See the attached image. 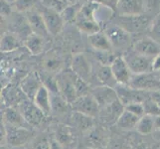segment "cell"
I'll return each mask as SVG.
<instances>
[{
    "label": "cell",
    "mask_w": 160,
    "mask_h": 149,
    "mask_svg": "<svg viewBox=\"0 0 160 149\" xmlns=\"http://www.w3.org/2000/svg\"><path fill=\"white\" fill-rule=\"evenodd\" d=\"M4 122V121H3ZM5 141L11 147H20L28 143L32 138V132L29 128L17 127L4 122Z\"/></svg>",
    "instance_id": "5"
},
{
    "label": "cell",
    "mask_w": 160,
    "mask_h": 149,
    "mask_svg": "<svg viewBox=\"0 0 160 149\" xmlns=\"http://www.w3.org/2000/svg\"><path fill=\"white\" fill-rule=\"evenodd\" d=\"M88 149H93V148H88Z\"/></svg>",
    "instance_id": "48"
},
{
    "label": "cell",
    "mask_w": 160,
    "mask_h": 149,
    "mask_svg": "<svg viewBox=\"0 0 160 149\" xmlns=\"http://www.w3.org/2000/svg\"><path fill=\"white\" fill-rule=\"evenodd\" d=\"M43 86L41 79L39 75L37 73H31L29 75H27L25 78L22 80L20 87L25 92V95L27 96L29 99L33 101L35 98L38 91L40 90V87Z\"/></svg>",
    "instance_id": "19"
},
{
    "label": "cell",
    "mask_w": 160,
    "mask_h": 149,
    "mask_svg": "<svg viewBox=\"0 0 160 149\" xmlns=\"http://www.w3.org/2000/svg\"><path fill=\"white\" fill-rule=\"evenodd\" d=\"M149 31H150V37L160 44V13H158L152 19Z\"/></svg>",
    "instance_id": "38"
},
{
    "label": "cell",
    "mask_w": 160,
    "mask_h": 149,
    "mask_svg": "<svg viewBox=\"0 0 160 149\" xmlns=\"http://www.w3.org/2000/svg\"><path fill=\"white\" fill-rule=\"evenodd\" d=\"M88 42L93 51H113L112 43L104 31H98L88 35Z\"/></svg>",
    "instance_id": "21"
},
{
    "label": "cell",
    "mask_w": 160,
    "mask_h": 149,
    "mask_svg": "<svg viewBox=\"0 0 160 149\" xmlns=\"http://www.w3.org/2000/svg\"><path fill=\"white\" fill-rule=\"evenodd\" d=\"M41 3L47 8L62 13L63 11L71 4L69 0H41Z\"/></svg>",
    "instance_id": "35"
},
{
    "label": "cell",
    "mask_w": 160,
    "mask_h": 149,
    "mask_svg": "<svg viewBox=\"0 0 160 149\" xmlns=\"http://www.w3.org/2000/svg\"><path fill=\"white\" fill-rule=\"evenodd\" d=\"M110 69H112V75L115 81L118 82V84L129 86V82L132 76H133V73L131 72L128 64L126 63L123 57L118 56L115 58L112 65H110Z\"/></svg>",
    "instance_id": "11"
},
{
    "label": "cell",
    "mask_w": 160,
    "mask_h": 149,
    "mask_svg": "<svg viewBox=\"0 0 160 149\" xmlns=\"http://www.w3.org/2000/svg\"><path fill=\"white\" fill-rule=\"evenodd\" d=\"M51 93V113L65 114L72 108L71 104L61 96L60 92H50Z\"/></svg>",
    "instance_id": "26"
},
{
    "label": "cell",
    "mask_w": 160,
    "mask_h": 149,
    "mask_svg": "<svg viewBox=\"0 0 160 149\" xmlns=\"http://www.w3.org/2000/svg\"><path fill=\"white\" fill-rule=\"evenodd\" d=\"M33 102L46 115L51 113V93L46 87L42 86L40 87Z\"/></svg>",
    "instance_id": "25"
},
{
    "label": "cell",
    "mask_w": 160,
    "mask_h": 149,
    "mask_svg": "<svg viewBox=\"0 0 160 149\" xmlns=\"http://www.w3.org/2000/svg\"><path fill=\"white\" fill-rule=\"evenodd\" d=\"M146 10L145 0H118L115 8L118 15H140Z\"/></svg>",
    "instance_id": "14"
},
{
    "label": "cell",
    "mask_w": 160,
    "mask_h": 149,
    "mask_svg": "<svg viewBox=\"0 0 160 149\" xmlns=\"http://www.w3.org/2000/svg\"><path fill=\"white\" fill-rule=\"evenodd\" d=\"M154 73H155L156 75H157V77L160 79V70L159 71H157V72H154Z\"/></svg>",
    "instance_id": "47"
},
{
    "label": "cell",
    "mask_w": 160,
    "mask_h": 149,
    "mask_svg": "<svg viewBox=\"0 0 160 149\" xmlns=\"http://www.w3.org/2000/svg\"><path fill=\"white\" fill-rule=\"evenodd\" d=\"M30 126H39L43 123L47 115L38 107L35 102L27 98L16 107Z\"/></svg>",
    "instance_id": "6"
},
{
    "label": "cell",
    "mask_w": 160,
    "mask_h": 149,
    "mask_svg": "<svg viewBox=\"0 0 160 149\" xmlns=\"http://www.w3.org/2000/svg\"><path fill=\"white\" fill-rule=\"evenodd\" d=\"M129 86L133 89L145 92L160 91V79L154 72L133 75L130 80Z\"/></svg>",
    "instance_id": "9"
},
{
    "label": "cell",
    "mask_w": 160,
    "mask_h": 149,
    "mask_svg": "<svg viewBox=\"0 0 160 149\" xmlns=\"http://www.w3.org/2000/svg\"><path fill=\"white\" fill-rule=\"evenodd\" d=\"M139 118L140 117H136L135 114L124 108L123 112L120 114V117L117 121V125L122 130H131L136 127V124L138 122Z\"/></svg>",
    "instance_id": "28"
},
{
    "label": "cell",
    "mask_w": 160,
    "mask_h": 149,
    "mask_svg": "<svg viewBox=\"0 0 160 149\" xmlns=\"http://www.w3.org/2000/svg\"><path fill=\"white\" fill-rule=\"evenodd\" d=\"M71 122L75 128L79 129L82 132L89 131L92 127H93V117L89 115L81 113L78 112H74L71 114Z\"/></svg>",
    "instance_id": "24"
},
{
    "label": "cell",
    "mask_w": 160,
    "mask_h": 149,
    "mask_svg": "<svg viewBox=\"0 0 160 149\" xmlns=\"http://www.w3.org/2000/svg\"><path fill=\"white\" fill-rule=\"evenodd\" d=\"M50 149H65V148L56 139L52 138L50 139Z\"/></svg>",
    "instance_id": "44"
},
{
    "label": "cell",
    "mask_w": 160,
    "mask_h": 149,
    "mask_svg": "<svg viewBox=\"0 0 160 149\" xmlns=\"http://www.w3.org/2000/svg\"><path fill=\"white\" fill-rule=\"evenodd\" d=\"M132 50L138 54L154 58L160 54V44L150 36H146L134 42Z\"/></svg>",
    "instance_id": "13"
},
{
    "label": "cell",
    "mask_w": 160,
    "mask_h": 149,
    "mask_svg": "<svg viewBox=\"0 0 160 149\" xmlns=\"http://www.w3.org/2000/svg\"><path fill=\"white\" fill-rule=\"evenodd\" d=\"M154 122H155V117L151 114H144L138 120V122L136 124V131L139 132L140 134L147 135L150 134L153 130H155V126H154Z\"/></svg>",
    "instance_id": "30"
},
{
    "label": "cell",
    "mask_w": 160,
    "mask_h": 149,
    "mask_svg": "<svg viewBox=\"0 0 160 149\" xmlns=\"http://www.w3.org/2000/svg\"><path fill=\"white\" fill-rule=\"evenodd\" d=\"M38 9L40 10L43 16L49 34L52 36H57L58 34H60L64 28V25L66 24L62 17V14L55 10L45 7L42 3L38 6Z\"/></svg>",
    "instance_id": "8"
},
{
    "label": "cell",
    "mask_w": 160,
    "mask_h": 149,
    "mask_svg": "<svg viewBox=\"0 0 160 149\" xmlns=\"http://www.w3.org/2000/svg\"><path fill=\"white\" fill-rule=\"evenodd\" d=\"M24 14L33 33H35L37 35H40L44 38L47 37L48 35H50L48 32L43 16L40 12V10L38 9V7L35 9H32Z\"/></svg>",
    "instance_id": "15"
},
{
    "label": "cell",
    "mask_w": 160,
    "mask_h": 149,
    "mask_svg": "<svg viewBox=\"0 0 160 149\" xmlns=\"http://www.w3.org/2000/svg\"><path fill=\"white\" fill-rule=\"evenodd\" d=\"M62 61L57 58H48L45 62V69L49 73H60L61 68H62Z\"/></svg>",
    "instance_id": "37"
},
{
    "label": "cell",
    "mask_w": 160,
    "mask_h": 149,
    "mask_svg": "<svg viewBox=\"0 0 160 149\" xmlns=\"http://www.w3.org/2000/svg\"><path fill=\"white\" fill-rule=\"evenodd\" d=\"M33 149H50V139L46 136L38 137L33 143Z\"/></svg>",
    "instance_id": "40"
},
{
    "label": "cell",
    "mask_w": 160,
    "mask_h": 149,
    "mask_svg": "<svg viewBox=\"0 0 160 149\" xmlns=\"http://www.w3.org/2000/svg\"><path fill=\"white\" fill-rule=\"evenodd\" d=\"M38 75L40 77L43 86L46 87L50 91V92H59L57 78H54L53 75L47 71H44L42 74H38Z\"/></svg>",
    "instance_id": "33"
},
{
    "label": "cell",
    "mask_w": 160,
    "mask_h": 149,
    "mask_svg": "<svg viewBox=\"0 0 160 149\" xmlns=\"http://www.w3.org/2000/svg\"><path fill=\"white\" fill-rule=\"evenodd\" d=\"M89 0H69V2L71 4H75V3H86Z\"/></svg>",
    "instance_id": "46"
},
{
    "label": "cell",
    "mask_w": 160,
    "mask_h": 149,
    "mask_svg": "<svg viewBox=\"0 0 160 149\" xmlns=\"http://www.w3.org/2000/svg\"><path fill=\"white\" fill-rule=\"evenodd\" d=\"M54 138L65 149L72 148L76 143V136L71 126L58 124L54 128Z\"/></svg>",
    "instance_id": "18"
},
{
    "label": "cell",
    "mask_w": 160,
    "mask_h": 149,
    "mask_svg": "<svg viewBox=\"0 0 160 149\" xmlns=\"http://www.w3.org/2000/svg\"><path fill=\"white\" fill-rule=\"evenodd\" d=\"M82 5H84V3L70 4L69 6L61 13L64 21H65V23H72V22H75V19L81 11Z\"/></svg>",
    "instance_id": "32"
},
{
    "label": "cell",
    "mask_w": 160,
    "mask_h": 149,
    "mask_svg": "<svg viewBox=\"0 0 160 149\" xmlns=\"http://www.w3.org/2000/svg\"><path fill=\"white\" fill-rule=\"evenodd\" d=\"M92 63V78H95L97 81L100 82L102 86H108L110 87H117L118 82L115 81L112 75L110 66L102 65L96 60H93Z\"/></svg>",
    "instance_id": "12"
},
{
    "label": "cell",
    "mask_w": 160,
    "mask_h": 149,
    "mask_svg": "<svg viewBox=\"0 0 160 149\" xmlns=\"http://www.w3.org/2000/svg\"><path fill=\"white\" fill-rule=\"evenodd\" d=\"M71 107L74 112L84 113L92 117H98L101 112L100 104L91 92L80 96L73 103H71Z\"/></svg>",
    "instance_id": "7"
},
{
    "label": "cell",
    "mask_w": 160,
    "mask_h": 149,
    "mask_svg": "<svg viewBox=\"0 0 160 149\" xmlns=\"http://www.w3.org/2000/svg\"><path fill=\"white\" fill-rule=\"evenodd\" d=\"M59 92L70 104L79 97L74 82V72L72 70L60 72L57 76Z\"/></svg>",
    "instance_id": "3"
},
{
    "label": "cell",
    "mask_w": 160,
    "mask_h": 149,
    "mask_svg": "<svg viewBox=\"0 0 160 149\" xmlns=\"http://www.w3.org/2000/svg\"><path fill=\"white\" fill-rule=\"evenodd\" d=\"M124 108L128 109V112H132L133 114H135L136 117H141L145 114L144 107H143L142 102H132V103L128 104V106H125Z\"/></svg>",
    "instance_id": "39"
},
{
    "label": "cell",
    "mask_w": 160,
    "mask_h": 149,
    "mask_svg": "<svg viewBox=\"0 0 160 149\" xmlns=\"http://www.w3.org/2000/svg\"><path fill=\"white\" fill-rule=\"evenodd\" d=\"M92 1H95V2H98V3H101L104 6H108L109 7L110 9L112 10H115L117 8V4L118 2V0H92Z\"/></svg>",
    "instance_id": "41"
},
{
    "label": "cell",
    "mask_w": 160,
    "mask_h": 149,
    "mask_svg": "<svg viewBox=\"0 0 160 149\" xmlns=\"http://www.w3.org/2000/svg\"><path fill=\"white\" fill-rule=\"evenodd\" d=\"M154 126H155V130L160 129V115L155 117V122H154Z\"/></svg>",
    "instance_id": "45"
},
{
    "label": "cell",
    "mask_w": 160,
    "mask_h": 149,
    "mask_svg": "<svg viewBox=\"0 0 160 149\" xmlns=\"http://www.w3.org/2000/svg\"><path fill=\"white\" fill-rule=\"evenodd\" d=\"M86 133V143L89 146V148L98 149L107 145L108 135L102 128L93 126Z\"/></svg>",
    "instance_id": "20"
},
{
    "label": "cell",
    "mask_w": 160,
    "mask_h": 149,
    "mask_svg": "<svg viewBox=\"0 0 160 149\" xmlns=\"http://www.w3.org/2000/svg\"><path fill=\"white\" fill-rule=\"evenodd\" d=\"M20 45V38L17 35H15L14 33H5L1 37V43H0L1 52H12L14 50L18 49Z\"/></svg>",
    "instance_id": "29"
},
{
    "label": "cell",
    "mask_w": 160,
    "mask_h": 149,
    "mask_svg": "<svg viewBox=\"0 0 160 149\" xmlns=\"http://www.w3.org/2000/svg\"><path fill=\"white\" fill-rule=\"evenodd\" d=\"M3 121L5 123L17 126V127H24V128H29L28 122L25 120L23 115L16 107H6L3 110Z\"/></svg>",
    "instance_id": "22"
},
{
    "label": "cell",
    "mask_w": 160,
    "mask_h": 149,
    "mask_svg": "<svg viewBox=\"0 0 160 149\" xmlns=\"http://www.w3.org/2000/svg\"><path fill=\"white\" fill-rule=\"evenodd\" d=\"M150 97L153 99L154 102H156L157 104L160 107V91H154V92H151V93H150Z\"/></svg>",
    "instance_id": "43"
},
{
    "label": "cell",
    "mask_w": 160,
    "mask_h": 149,
    "mask_svg": "<svg viewBox=\"0 0 160 149\" xmlns=\"http://www.w3.org/2000/svg\"><path fill=\"white\" fill-rule=\"evenodd\" d=\"M124 106L120 102L119 99L113 102L112 104L101 108V112L98 115H102V118L107 121V122H115L120 117V114L123 112Z\"/></svg>",
    "instance_id": "23"
},
{
    "label": "cell",
    "mask_w": 160,
    "mask_h": 149,
    "mask_svg": "<svg viewBox=\"0 0 160 149\" xmlns=\"http://www.w3.org/2000/svg\"><path fill=\"white\" fill-rule=\"evenodd\" d=\"M160 70V54L153 58L152 62V72H157Z\"/></svg>",
    "instance_id": "42"
},
{
    "label": "cell",
    "mask_w": 160,
    "mask_h": 149,
    "mask_svg": "<svg viewBox=\"0 0 160 149\" xmlns=\"http://www.w3.org/2000/svg\"><path fill=\"white\" fill-rule=\"evenodd\" d=\"M143 107H144L145 114H151L154 117L160 115V107L157 104L156 102H154L151 97H148L142 102Z\"/></svg>",
    "instance_id": "36"
},
{
    "label": "cell",
    "mask_w": 160,
    "mask_h": 149,
    "mask_svg": "<svg viewBox=\"0 0 160 149\" xmlns=\"http://www.w3.org/2000/svg\"><path fill=\"white\" fill-rule=\"evenodd\" d=\"M91 93L97 99L98 103L100 104L101 108L106 107L109 104H112L113 102L118 101V97L113 87L108 86H98L91 91Z\"/></svg>",
    "instance_id": "17"
},
{
    "label": "cell",
    "mask_w": 160,
    "mask_h": 149,
    "mask_svg": "<svg viewBox=\"0 0 160 149\" xmlns=\"http://www.w3.org/2000/svg\"><path fill=\"white\" fill-rule=\"evenodd\" d=\"M25 46L31 54L39 55L43 52L44 47H45V38L32 33L25 40Z\"/></svg>",
    "instance_id": "27"
},
{
    "label": "cell",
    "mask_w": 160,
    "mask_h": 149,
    "mask_svg": "<svg viewBox=\"0 0 160 149\" xmlns=\"http://www.w3.org/2000/svg\"><path fill=\"white\" fill-rule=\"evenodd\" d=\"M1 96L3 102L8 107H17L21 102H23L28 98L21 87L12 85L4 87L1 92Z\"/></svg>",
    "instance_id": "16"
},
{
    "label": "cell",
    "mask_w": 160,
    "mask_h": 149,
    "mask_svg": "<svg viewBox=\"0 0 160 149\" xmlns=\"http://www.w3.org/2000/svg\"><path fill=\"white\" fill-rule=\"evenodd\" d=\"M126 63L128 64L133 75L145 74L152 72V62L153 58L147 57L144 55L136 53L135 51H128L123 56Z\"/></svg>",
    "instance_id": "4"
},
{
    "label": "cell",
    "mask_w": 160,
    "mask_h": 149,
    "mask_svg": "<svg viewBox=\"0 0 160 149\" xmlns=\"http://www.w3.org/2000/svg\"><path fill=\"white\" fill-rule=\"evenodd\" d=\"M152 19L145 14L140 15H119L117 24L128 33L138 34L150 28Z\"/></svg>",
    "instance_id": "1"
},
{
    "label": "cell",
    "mask_w": 160,
    "mask_h": 149,
    "mask_svg": "<svg viewBox=\"0 0 160 149\" xmlns=\"http://www.w3.org/2000/svg\"><path fill=\"white\" fill-rule=\"evenodd\" d=\"M11 4L18 13H26L39 6L41 0H14Z\"/></svg>",
    "instance_id": "31"
},
{
    "label": "cell",
    "mask_w": 160,
    "mask_h": 149,
    "mask_svg": "<svg viewBox=\"0 0 160 149\" xmlns=\"http://www.w3.org/2000/svg\"><path fill=\"white\" fill-rule=\"evenodd\" d=\"M106 34L112 45L113 50L117 51H128V48L131 45V37L130 33L124 30L117 23L113 25L108 26L106 30Z\"/></svg>",
    "instance_id": "2"
},
{
    "label": "cell",
    "mask_w": 160,
    "mask_h": 149,
    "mask_svg": "<svg viewBox=\"0 0 160 149\" xmlns=\"http://www.w3.org/2000/svg\"><path fill=\"white\" fill-rule=\"evenodd\" d=\"M71 70L87 82L92 80V63L84 53L81 52L73 55Z\"/></svg>",
    "instance_id": "10"
},
{
    "label": "cell",
    "mask_w": 160,
    "mask_h": 149,
    "mask_svg": "<svg viewBox=\"0 0 160 149\" xmlns=\"http://www.w3.org/2000/svg\"><path fill=\"white\" fill-rule=\"evenodd\" d=\"M92 57L97 62L102 65L110 66L118 56H115L113 51H95Z\"/></svg>",
    "instance_id": "34"
}]
</instances>
